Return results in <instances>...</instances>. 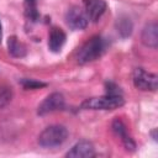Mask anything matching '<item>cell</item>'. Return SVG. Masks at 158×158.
Instances as JSON below:
<instances>
[{
  "label": "cell",
  "instance_id": "cell-1",
  "mask_svg": "<svg viewBox=\"0 0 158 158\" xmlns=\"http://www.w3.org/2000/svg\"><path fill=\"white\" fill-rule=\"evenodd\" d=\"M105 51V41L101 36H93L88 40L77 53V62L79 64H86L96 60Z\"/></svg>",
  "mask_w": 158,
  "mask_h": 158
},
{
  "label": "cell",
  "instance_id": "cell-2",
  "mask_svg": "<svg viewBox=\"0 0 158 158\" xmlns=\"http://www.w3.org/2000/svg\"><path fill=\"white\" fill-rule=\"evenodd\" d=\"M68 137V131L62 125L46 127L38 136V144L44 148H53L63 144Z\"/></svg>",
  "mask_w": 158,
  "mask_h": 158
},
{
  "label": "cell",
  "instance_id": "cell-3",
  "mask_svg": "<svg viewBox=\"0 0 158 158\" xmlns=\"http://www.w3.org/2000/svg\"><path fill=\"white\" fill-rule=\"evenodd\" d=\"M123 98L121 95L106 94L99 98H90L81 102L83 110H115L123 105Z\"/></svg>",
  "mask_w": 158,
  "mask_h": 158
},
{
  "label": "cell",
  "instance_id": "cell-4",
  "mask_svg": "<svg viewBox=\"0 0 158 158\" xmlns=\"http://www.w3.org/2000/svg\"><path fill=\"white\" fill-rule=\"evenodd\" d=\"M133 84L137 89L143 91H154L158 85V77L153 73L146 72L143 68H136L132 77Z\"/></svg>",
  "mask_w": 158,
  "mask_h": 158
},
{
  "label": "cell",
  "instance_id": "cell-5",
  "mask_svg": "<svg viewBox=\"0 0 158 158\" xmlns=\"http://www.w3.org/2000/svg\"><path fill=\"white\" fill-rule=\"evenodd\" d=\"M64 106H65L64 96L60 93H52L40 104L37 114L43 116V115H47V114H51L58 110H63Z\"/></svg>",
  "mask_w": 158,
  "mask_h": 158
},
{
  "label": "cell",
  "instance_id": "cell-6",
  "mask_svg": "<svg viewBox=\"0 0 158 158\" xmlns=\"http://www.w3.org/2000/svg\"><path fill=\"white\" fill-rule=\"evenodd\" d=\"M67 23L73 30H84L88 26V16L85 11L79 6H72L65 15Z\"/></svg>",
  "mask_w": 158,
  "mask_h": 158
},
{
  "label": "cell",
  "instance_id": "cell-7",
  "mask_svg": "<svg viewBox=\"0 0 158 158\" xmlns=\"http://www.w3.org/2000/svg\"><path fill=\"white\" fill-rule=\"evenodd\" d=\"M95 156V148L89 141H79L77 142L65 154L69 158H90Z\"/></svg>",
  "mask_w": 158,
  "mask_h": 158
},
{
  "label": "cell",
  "instance_id": "cell-8",
  "mask_svg": "<svg viewBox=\"0 0 158 158\" xmlns=\"http://www.w3.org/2000/svg\"><path fill=\"white\" fill-rule=\"evenodd\" d=\"M84 9L88 20L98 22L106 10V2L105 0H84Z\"/></svg>",
  "mask_w": 158,
  "mask_h": 158
},
{
  "label": "cell",
  "instance_id": "cell-9",
  "mask_svg": "<svg viewBox=\"0 0 158 158\" xmlns=\"http://www.w3.org/2000/svg\"><path fill=\"white\" fill-rule=\"evenodd\" d=\"M112 131L115 132V135L117 137L121 138L125 148L127 151H135L136 148V143L133 141V138L127 133V128H126V125L120 120V118H115L114 122H112Z\"/></svg>",
  "mask_w": 158,
  "mask_h": 158
},
{
  "label": "cell",
  "instance_id": "cell-10",
  "mask_svg": "<svg viewBox=\"0 0 158 158\" xmlns=\"http://www.w3.org/2000/svg\"><path fill=\"white\" fill-rule=\"evenodd\" d=\"M141 41L146 47L157 48V46H158V26L154 21L147 23L143 27L142 33H141Z\"/></svg>",
  "mask_w": 158,
  "mask_h": 158
},
{
  "label": "cell",
  "instance_id": "cell-11",
  "mask_svg": "<svg viewBox=\"0 0 158 158\" xmlns=\"http://www.w3.org/2000/svg\"><path fill=\"white\" fill-rule=\"evenodd\" d=\"M65 33L62 28H58V27H53L49 32V36H48V47L52 52L57 53L62 49L63 44L65 43Z\"/></svg>",
  "mask_w": 158,
  "mask_h": 158
},
{
  "label": "cell",
  "instance_id": "cell-12",
  "mask_svg": "<svg viewBox=\"0 0 158 158\" xmlns=\"http://www.w3.org/2000/svg\"><path fill=\"white\" fill-rule=\"evenodd\" d=\"M7 48L9 53L15 58H22L26 56V47L16 36H11L7 40Z\"/></svg>",
  "mask_w": 158,
  "mask_h": 158
},
{
  "label": "cell",
  "instance_id": "cell-13",
  "mask_svg": "<svg viewBox=\"0 0 158 158\" xmlns=\"http://www.w3.org/2000/svg\"><path fill=\"white\" fill-rule=\"evenodd\" d=\"M116 28H117V32L120 33V36L123 37V38H126V37H128L132 33L133 25H132V21L128 17L121 16L116 21Z\"/></svg>",
  "mask_w": 158,
  "mask_h": 158
},
{
  "label": "cell",
  "instance_id": "cell-14",
  "mask_svg": "<svg viewBox=\"0 0 158 158\" xmlns=\"http://www.w3.org/2000/svg\"><path fill=\"white\" fill-rule=\"evenodd\" d=\"M23 9H25V16L28 20H31L32 22H36L38 20L40 14H38V10H37L36 0H25Z\"/></svg>",
  "mask_w": 158,
  "mask_h": 158
},
{
  "label": "cell",
  "instance_id": "cell-15",
  "mask_svg": "<svg viewBox=\"0 0 158 158\" xmlns=\"http://www.w3.org/2000/svg\"><path fill=\"white\" fill-rule=\"evenodd\" d=\"M12 90L10 86L0 84V109L5 107L12 99Z\"/></svg>",
  "mask_w": 158,
  "mask_h": 158
},
{
  "label": "cell",
  "instance_id": "cell-16",
  "mask_svg": "<svg viewBox=\"0 0 158 158\" xmlns=\"http://www.w3.org/2000/svg\"><path fill=\"white\" fill-rule=\"evenodd\" d=\"M21 85L27 89V90H35V89H40V88H43L46 86V83H42V81H37L35 79H22L21 81Z\"/></svg>",
  "mask_w": 158,
  "mask_h": 158
},
{
  "label": "cell",
  "instance_id": "cell-17",
  "mask_svg": "<svg viewBox=\"0 0 158 158\" xmlns=\"http://www.w3.org/2000/svg\"><path fill=\"white\" fill-rule=\"evenodd\" d=\"M1 37H2V31H1V22H0V42H1Z\"/></svg>",
  "mask_w": 158,
  "mask_h": 158
}]
</instances>
